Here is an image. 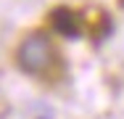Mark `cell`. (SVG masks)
Masks as SVG:
<instances>
[{
  "mask_svg": "<svg viewBox=\"0 0 124 119\" xmlns=\"http://www.w3.org/2000/svg\"><path fill=\"white\" fill-rule=\"evenodd\" d=\"M19 66L26 74H45L53 64V42L45 32H32L19 45Z\"/></svg>",
  "mask_w": 124,
  "mask_h": 119,
  "instance_id": "obj_1",
  "label": "cell"
},
{
  "mask_svg": "<svg viewBox=\"0 0 124 119\" xmlns=\"http://www.w3.org/2000/svg\"><path fill=\"white\" fill-rule=\"evenodd\" d=\"M50 24H53V29H55L58 34H63V37H69V40L82 37V32H85V29H82V19H79V13L71 11V8H66V5L50 11Z\"/></svg>",
  "mask_w": 124,
  "mask_h": 119,
  "instance_id": "obj_2",
  "label": "cell"
}]
</instances>
